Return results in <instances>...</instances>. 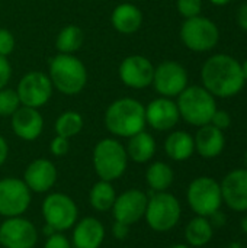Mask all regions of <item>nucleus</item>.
Masks as SVG:
<instances>
[{
    "label": "nucleus",
    "mask_w": 247,
    "mask_h": 248,
    "mask_svg": "<svg viewBox=\"0 0 247 248\" xmlns=\"http://www.w3.org/2000/svg\"><path fill=\"white\" fill-rule=\"evenodd\" d=\"M49 150H51L52 155L64 157L70 151V140L64 138V137H60V135H55L52 138L51 144H49Z\"/></svg>",
    "instance_id": "473e14b6"
},
{
    "label": "nucleus",
    "mask_w": 247,
    "mask_h": 248,
    "mask_svg": "<svg viewBox=\"0 0 247 248\" xmlns=\"http://www.w3.org/2000/svg\"><path fill=\"white\" fill-rule=\"evenodd\" d=\"M181 39L188 49L207 52L217 46L220 41V31L211 19L199 15L185 19L181 28Z\"/></svg>",
    "instance_id": "1a4fd4ad"
},
{
    "label": "nucleus",
    "mask_w": 247,
    "mask_h": 248,
    "mask_svg": "<svg viewBox=\"0 0 247 248\" xmlns=\"http://www.w3.org/2000/svg\"><path fill=\"white\" fill-rule=\"evenodd\" d=\"M214 235V227L210 219L205 217L192 218L185 228V240L189 247H204L207 246Z\"/></svg>",
    "instance_id": "a878e982"
},
{
    "label": "nucleus",
    "mask_w": 247,
    "mask_h": 248,
    "mask_svg": "<svg viewBox=\"0 0 247 248\" xmlns=\"http://www.w3.org/2000/svg\"><path fill=\"white\" fill-rule=\"evenodd\" d=\"M15 44L13 33L6 28H0V55L9 57L15 49Z\"/></svg>",
    "instance_id": "2f4dec72"
},
{
    "label": "nucleus",
    "mask_w": 247,
    "mask_h": 248,
    "mask_svg": "<svg viewBox=\"0 0 247 248\" xmlns=\"http://www.w3.org/2000/svg\"><path fill=\"white\" fill-rule=\"evenodd\" d=\"M12 77V65L7 60V57L0 55V90L4 89Z\"/></svg>",
    "instance_id": "c9c22d12"
},
{
    "label": "nucleus",
    "mask_w": 247,
    "mask_h": 248,
    "mask_svg": "<svg viewBox=\"0 0 247 248\" xmlns=\"http://www.w3.org/2000/svg\"><path fill=\"white\" fill-rule=\"evenodd\" d=\"M111 23L116 32L122 35H132L143 25V12L132 3H121L112 10Z\"/></svg>",
    "instance_id": "4be33fe9"
},
{
    "label": "nucleus",
    "mask_w": 247,
    "mask_h": 248,
    "mask_svg": "<svg viewBox=\"0 0 247 248\" xmlns=\"http://www.w3.org/2000/svg\"><path fill=\"white\" fill-rule=\"evenodd\" d=\"M167 248H191L188 244H173V246H170V247Z\"/></svg>",
    "instance_id": "a18cd8bd"
},
{
    "label": "nucleus",
    "mask_w": 247,
    "mask_h": 248,
    "mask_svg": "<svg viewBox=\"0 0 247 248\" xmlns=\"http://www.w3.org/2000/svg\"><path fill=\"white\" fill-rule=\"evenodd\" d=\"M223 202L236 212H247V169H236L230 171L223 182Z\"/></svg>",
    "instance_id": "a211bd4d"
},
{
    "label": "nucleus",
    "mask_w": 247,
    "mask_h": 248,
    "mask_svg": "<svg viewBox=\"0 0 247 248\" xmlns=\"http://www.w3.org/2000/svg\"><path fill=\"white\" fill-rule=\"evenodd\" d=\"M181 119L178 105L169 97H157L146 108V122L156 131H170Z\"/></svg>",
    "instance_id": "f3484780"
},
{
    "label": "nucleus",
    "mask_w": 247,
    "mask_h": 248,
    "mask_svg": "<svg viewBox=\"0 0 247 248\" xmlns=\"http://www.w3.org/2000/svg\"><path fill=\"white\" fill-rule=\"evenodd\" d=\"M42 232H44V235H45V238H47V237L52 235L54 232H58V231H55L52 227H49L48 224H45V225H44V228H42Z\"/></svg>",
    "instance_id": "a19ab883"
},
{
    "label": "nucleus",
    "mask_w": 247,
    "mask_h": 248,
    "mask_svg": "<svg viewBox=\"0 0 247 248\" xmlns=\"http://www.w3.org/2000/svg\"><path fill=\"white\" fill-rule=\"evenodd\" d=\"M20 106L22 105L16 90L7 87L0 90V116L3 118L12 116Z\"/></svg>",
    "instance_id": "c756f323"
},
{
    "label": "nucleus",
    "mask_w": 247,
    "mask_h": 248,
    "mask_svg": "<svg viewBox=\"0 0 247 248\" xmlns=\"http://www.w3.org/2000/svg\"><path fill=\"white\" fill-rule=\"evenodd\" d=\"M118 74L121 81L130 89H146L151 86L154 76L153 62L144 55H130L119 64Z\"/></svg>",
    "instance_id": "2eb2a0df"
},
{
    "label": "nucleus",
    "mask_w": 247,
    "mask_h": 248,
    "mask_svg": "<svg viewBox=\"0 0 247 248\" xmlns=\"http://www.w3.org/2000/svg\"><path fill=\"white\" fill-rule=\"evenodd\" d=\"M148 196L140 189H127L122 193L116 195L114 206L111 209L114 221L134 225L144 218L146 208H147Z\"/></svg>",
    "instance_id": "4468645a"
},
{
    "label": "nucleus",
    "mask_w": 247,
    "mask_h": 248,
    "mask_svg": "<svg viewBox=\"0 0 247 248\" xmlns=\"http://www.w3.org/2000/svg\"><path fill=\"white\" fill-rule=\"evenodd\" d=\"M243 161H245V166H246V169H247V151L245 153V158H243Z\"/></svg>",
    "instance_id": "49530a36"
},
{
    "label": "nucleus",
    "mask_w": 247,
    "mask_h": 248,
    "mask_svg": "<svg viewBox=\"0 0 247 248\" xmlns=\"http://www.w3.org/2000/svg\"><path fill=\"white\" fill-rule=\"evenodd\" d=\"M165 151L173 161H186L195 153L194 137L186 131H173L165 141Z\"/></svg>",
    "instance_id": "b1692460"
},
{
    "label": "nucleus",
    "mask_w": 247,
    "mask_h": 248,
    "mask_svg": "<svg viewBox=\"0 0 247 248\" xmlns=\"http://www.w3.org/2000/svg\"><path fill=\"white\" fill-rule=\"evenodd\" d=\"M186 201L189 208L198 217L208 218L210 215L221 209L223 205L221 186L213 177L208 176L197 177L188 186Z\"/></svg>",
    "instance_id": "0eeeda50"
},
{
    "label": "nucleus",
    "mask_w": 247,
    "mask_h": 248,
    "mask_svg": "<svg viewBox=\"0 0 247 248\" xmlns=\"http://www.w3.org/2000/svg\"><path fill=\"white\" fill-rule=\"evenodd\" d=\"M71 241L64 235V232H54L45 238L44 248H71Z\"/></svg>",
    "instance_id": "72a5a7b5"
},
{
    "label": "nucleus",
    "mask_w": 247,
    "mask_h": 248,
    "mask_svg": "<svg viewBox=\"0 0 247 248\" xmlns=\"http://www.w3.org/2000/svg\"><path fill=\"white\" fill-rule=\"evenodd\" d=\"M246 132H247V131H246Z\"/></svg>",
    "instance_id": "de8ad7c7"
},
{
    "label": "nucleus",
    "mask_w": 247,
    "mask_h": 248,
    "mask_svg": "<svg viewBox=\"0 0 247 248\" xmlns=\"http://www.w3.org/2000/svg\"><path fill=\"white\" fill-rule=\"evenodd\" d=\"M176 7L181 16H183L185 19L195 17L201 15L202 0H176Z\"/></svg>",
    "instance_id": "7c9ffc66"
},
{
    "label": "nucleus",
    "mask_w": 247,
    "mask_h": 248,
    "mask_svg": "<svg viewBox=\"0 0 247 248\" xmlns=\"http://www.w3.org/2000/svg\"><path fill=\"white\" fill-rule=\"evenodd\" d=\"M83 125H84V121H83V116L79 112L66 110L57 118L54 129H55L57 135L70 140V138H73V137H76V135H79L82 132Z\"/></svg>",
    "instance_id": "c85d7f7f"
},
{
    "label": "nucleus",
    "mask_w": 247,
    "mask_h": 248,
    "mask_svg": "<svg viewBox=\"0 0 247 248\" xmlns=\"http://www.w3.org/2000/svg\"><path fill=\"white\" fill-rule=\"evenodd\" d=\"M41 214L49 227L58 232L68 231L79 219V208L73 198L61 192H52L45 196L41 206Z\"/></svg>",
    "instance_id": "6e6552de"
},
{
    "label": "nucleus",
    "mask_w": 247,
    "mask_h": 248,
    "mask_svg": "<svg viewBox=\"0 0 247 248\" xmlns=\"http://www.w3.org/2000/svg\"><path fill=\"white\" fill-rule=\"evenodd\" d=\"M195 151L204 158H215L218 157L226 147V137L221 129L208 124L199 126L195 138Z\"/></svg>",
    "instance_id": "412c9836"
},
{
    "label": "nucleus",
    "mask_w": 247,
    "mask_h": 248,
    "mask_svg": "<svg viewBox=\"0 0 247 248\" xmlns=\"http://www.w3.org/2000/svg\"><path fill=\"white\" fill-rule=\"evenodd\" d=\"M156 92L163 97H176L188 87V73L176 61H163L154 67L153 83Z\"/></svg>",
    "instance_id": "f8f14e48"
},
{
    "label": "nucleus",
    "mask_w": 247,
    "mask_h": 248,
    "mask_svg": "<svg viewBox=\"0 0 247 248\" xmlns=\"http://www.w3.org/2000/svg\"><path fill=\"white\" fill-rule=\"evenodd\" d=\"M204 87L214 97H233L239 94L246 81L242 71V64L231 55L217 54L210 57L201 70Z\"/></svg>",
    "instance_id": "f257e3e1"
},
{
    "label": "nucleus",
    "mask_w": 247,
    "mask_h": 248,
    "mask_svg": "<svg viewBox=\"0 0 247 248\" xmlns=\"http://www.w3.org/2000/svg\"><path fill=\"white\" fill-rule=\"evenodd\" d=\"M182 206L179 199L169 192H153L148 198L144 219L156 232L172 231L181 221Z\"/></svg>",
    "instance_id": "423d86ee"
},
{
    "label": "nucleus",
    "mask_w": 247,
    "mask_h": 248,
    "mask_svg": "<svg viewBox=\"0 0 247 248\" xmlns=\"http://www.w3.org/2000/svg\"><path fill=\"white\" fill-rule=\"evenodd\" d=\"M54 86L48 74L42 71L26 73L17 84V96L22 106L39 109L48 103L52 96Z\"/></svg>",
    "instance_id": "9b49d317"
},
{
    "label": "nucleus",
    "mask_w": 247,
    "mask_h": 248,
    "mask_svg": "<svg viewBox=\"0 0 247 248\" xmlns=\"http://www.w3.org/2000/svg\"><path fill=\"white\" fill-rule=\"evenodd\" d=\"M213 4H215V6H226V4H229L231 0H210Z\"/></svg>",
    "instance_id": "79ce46f5"
},
{
    "label": "nucleus",
    "mask_w": 247,
    "mask_h": 248,
    "mask_svg": "<svg viewBox=\"0 0 247 248\" xmlns=\"http://www.w3.org/2000/svg\"><path fill=\"white\" fill-rule=\"evenodd\" d=\"M106 237L103 224L95 217H86L73 227L71 246L74 248H100Z\"/></svg>",
    "instance_id": "aec40b11"
},
{
    "label": "nucleus",
    "mask_w": 247,
    "mask_h": 248,
    "mask_svg": "<svg viewBox=\"0 0 247 248\" xmlns=\"http://www.w3.org/2000/svg\"><path fill=\"white\" fill-rule=\"evenodd\" d=\"M116 199V190L111 182L99 180L89 192V203L98 212H108L112 209Z\"/></svg>",
    "instance_id": "bb28decb"
},
{
    "label": "nucleus",
    "mask_w": 247,
    "mask_h": 248,
    "mask_svg": "<svg viewBox=\"0 0 247 248\" xmlns=\"http://www.w3.org/2000/svg\"><path fill=\"white\" fill-rule=\"evenodd\" d=\"M48 77L60 93L66 96L79 94L87 83V70L74 54H57L49 62Z\"/></svg>",
    "instance_id": "7ed1b4c3"
},
{
    "label": "nucleus",
    "mask_w": 247,
    "mask_h": 248,
    "mask_svg": "<svg viewBox=\"0 0 247 248\" xmlns=\"http://www.w3.org/2000/svg\"><path fill=\"white\" fill-rule=\"evenodd\" d=\"M242 71H243V77H245V81L247 83V60L242 64Z\"/></svg>",
    "instance_id": "37998d69"
},
{
    "label": "nucleus",
    "mask_w": 247,
    "mask_h": 248,
    "mask_svg": "<svg viewBox=\"0 0 247 248\" xmlns=\"http://www.w3.org/2000/svg\"><path fill=\"white\" fill-rule=\"evenodd\" d=\"M93 169L99 180L115 182L124 176L128 167L125 145L115 138H103L93 148Z\"/></svg>",
    "instance_id": "20e7f679"
},
{
    "label": "nucleus",
    "mask_w": 247,
    "mask_h": 248,
    "mask_svg": "<svg viewBox=\"0 0 247 248\" xmlns=\"http://www.w3.org/2000/svg\"><path fill=\"white\" fill-rule=\"evenodd\" d=\"M242 230H243L245 234H247V217H245V218L242 219Z\"/></svg>",
    "instance_id": "c03bdc74"
},
{
    "label": "nucleus",
    "mask_w": 247,
    "mask_h": 248,
    "mask_svg": "<svg viewBox=\"0 0 247 248\" xmlns=\"http://www.w3.org/2000/svg\"><path fill=\"white\" fill-rule=\"evenodd\" d=\"M32 192L25 182L17 177H3L0 180V217H22L31 206Z\"/></svg>",
    "instance_id": "9d476101"
},
{
    "label": "nucleus",
    "mask_w": 247,
    "mask_h": 248,
    "mask_svg": "<svg viewBox=\"0 0 247 248\" xmlns=\"http://www.w3.org/2000/svg\"><path fill=\"white\" fill-rule=\"evenodd\" d=\"M13 134L23 141H35L44 131V118L35 108L20 106L12 116Z\"/></svg>",
    "instance_id": "6ab92c4d"
},
{
    "label": "nucleus",
    "mask_w": 247,
    "mask_h": 248,
    "mask_svg": "<svg viewBox=\"0 0 247 248\" xmlns=\"http://www.w3.org/2000/svg\"><path fill=\"white\" fill-rule=\"evenodd\" d=\"M58 171L48 158H36L28 164L23 173V182L32 193H47L57 183Z\"/></svg>",
    "instance_id": "dca6fc26"
},
{
    "label": "nucleus",
    "mask_w": 247,
    "mask_h": 248,
    "mask_svg": "<svg viewBox=\"0 0 247 248\" xmlns=\"http://www.w3.org/2000/svg\"><path fill=\"white\" fill-rule=\"evenodd\" d=\"M237 23L242 29L247 31V3L242 4L237 12Z\"/></svg>",
    "instance_id": "4c0bfd02"
},
{
    "label": "nucleus",
    "mask_w": 247,
    "mask_h": 248,
    "mask_svg": "<svg viewBox=\"0 0 247 248\" xmlns=\"http://www.w3.org/2000/svg\"><path fill=\"white\" fill-rule=\"evenodd\" d=\"M178 109L181 118L194 126L208 125L213 119V115L217 110L215 97L202 86L186 87L178 96Z\"/></svg>",
    "instance_id": "39448f33"
},
{
    "label": "nucleus",
    "mask_w": 247,
    "mask_h": 248,
    "mask_svg": "<svg viewBox=\"0 0 247 248\" xmlns=\"http://www.w3.org/2000/svg\"><path fill=\"white\" fill-rule=\"evenodd\" d=\"M38 231L33 222L23 217L4 218L0 224V246L3 248H33Z\"/></svg>",
    "instance_id": "ddd939ff"
},
{
    "label": "nucleus",
    "mask_w": 247,
    "mask_h": 248,
    "mask_svg": "<svg viewBox=\"0 0 247 248\" xmlns=\"http://www.w3.org/2000/svg\"><path fill=\"white\" fill-rule=\"evenodd\" d=\"M210 124H211V125H214L215 128H218V129L224 131V129H227V128L231 125V116H230V113H229V112L217 109V110H215V113L213 115V119H211V122H210Z\"/></svg>",
    "instance_id": "f704fd0d"
},
{
    "label": "nucleus",
    "mask_w": 247,
    "mask_h": 248,
    "mask_svg": "<svg viewBox=\"0 0 247 248\" xmlns=\"http://www.w3.org/2000/svg\"><path fill=\"white\" fill-rule=\"evenodd\" d=\"M175 180L173 169L165 161H154L146 170V182L151 192H166Z\"/></svg>",
    "instance_id": "393cba45"
},
{
    "label": "nucleus",
    "mask_w": 247,
    "mask_h": 248,
    "mask_svg": "<svg viewBox=\"0 0 247 248\" xmlns=\"http://www.w3.org/2000/svg\"><path fill=\"white\" fill-rule=\"evenodd\" d=\"M105 126L106 129L119 138H130L141 131H144L146 122V108L132 97H121L114 100L105 112Z\"/></svg>",
    "instance_id": "f03ea898"
},
{
    "label": "nucleus",
    "mask_w": 247,
    "mask_h": 248,
    "mask_svg": "<svg viewBox=\"0 0 247 248\" xmlns=\"http://www.w3.org/2000/svg\"><path fill=\"white\" fill-rule=\"evenodd\" d=\"M130 231H131L130 225L118 222V221H114V224H112V235H114L115 240H118V241L127 240V237L130 235Z\"/></svg>",
    "instance_id": "e433bc0d"
},
{
    "label": "nucleus",
    "mask_w": 247,
    "mask_h": 248,
    "mask_svg": "<svg viewBox=\"0 0 247 248\" xmlns=\"http://www.w3.org/2000/svg\"><path fill=\"white\" fill-rule=\"evenodd\" d=\"M156 150H157L156 140L153 138L151 134H148L146 131H141V132L130 137L128 142L125 145L128 158L137 164L148 163L154 157Z\"/></svg>",
    "instance_id": "5701e85b"
},
{
    "label": "nucleus",
    "mask_w": 247,
    "mask_h": 248,
    "mask_svg": "<svg viewBox=\"0 0 247 248\" xmlns=\"http://www.w3.org/2000/svg\"><path fill=\"white\" fill-rule=\"evenodd\" d=\"M208 219H210L211 225H213V227H217V228H221V227L224 225V222H226L224 214H223L221 211L214 212L213 215H210V217H208Z\"/></svg>",
    "instance_id": "58836bf2"
},
{
    "label": "nucleus",
    "mask_w": 247,
    "mask_h": 248,
    "mask_svg": "<svg viewBox=\"0 0 247 248\" xmlns=\"http://www.w3.org/2000/svg\"><path fill=\"white\" fill-rule=\"evenodd\" d=\"M83 42L84 33L82 28L76 25H67L58 32L55 38V48L60 54H74L82 48Z\"/></svg>",
    "instance_id": "cd10ccee"
},
{
    "label": "nucleus",
    "mask_w": 247,
    "mask_h": 248,
    "mask_svg": "<svg viewBox=\"0 0 247 248\" xmlns=\"http://www.w3.org/2000/svg\"><path fill=\"white\" fill-rule=\"evenodd\" d=\"M7 155H9V144H7V141L0 135V167L6 163Z\"/></svg>",
    "instance_id": "ea45409f"
}]
</instances>
